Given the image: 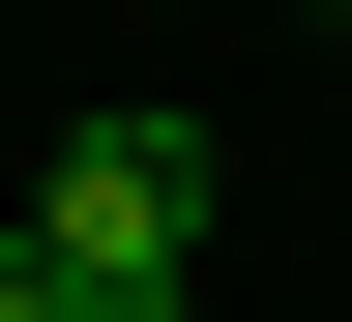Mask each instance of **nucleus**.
Masks as SVG:
<instances>
[{"label":"nucleus","mask_w":352,"mask_h":322,"mask_svg":"<svg viewBox=\"0 0 352 322\" xmlns=\"http://www.w3.org/2000/svg\"><path fill=\"white\" fill-rule=\"evenodd\" d=\"M30 235H59L88 293H118V322H176V293H206V147H176V117H59Z\"/></svg>","instance_id":"1"},{"label":"nucleus","mask_w":352,"mask_h":322,"mask_svg":"<svg viewBox=\"0 0 352 322\" xmlns=\"http://www.w3.org/2000/svg\"><path fill=\"white\" fill-rule=\"evenodd\" d=\"M294 30H352V0H294Z\"/></svg>","instance_id":"3"},{"label":"nucleus","mask_w":352,"mask_h":322,"mask_svg":"<svg viewBox=\"0 0 352 322\" xmlns=\"http://www.w3.org/2000/svg\"><path fill=\"white\" fill-rule=\"evenodd\" d=\"M0 322H118V293H88V264H59V235H0Z\"/></svg>","instance_id":"2"}]
</instances>
